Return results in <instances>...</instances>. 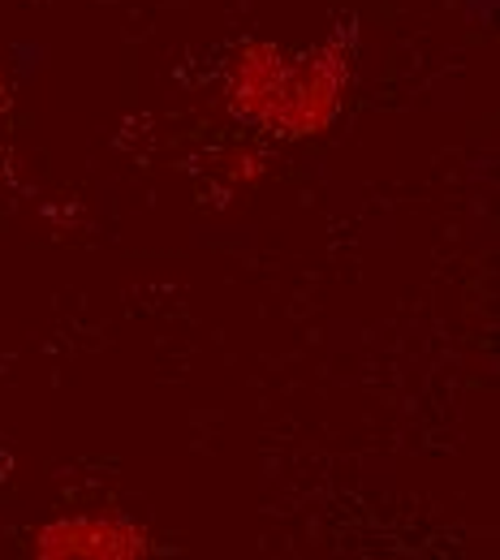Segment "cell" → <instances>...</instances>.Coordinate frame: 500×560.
<instances>
[{
  "instance_id": "1",
  "label": "cell",
  "mask_w": 500,
  "mask_h": 560,
  "mask_svg": "<svg viewBox=\"0 0 500 560\" xmlns=\"http://www.w3.org/2000/svg\"><path fill=\"white\" fill-rule=\"evenodd\" d=\"M350 73H354V31L337 26L311 57L289 61L286 86L259 130L289 142L328 135L346 108Z\"/></svg>"
},
{
  "instance_id": "2",
  "label": "cell",
  "mask_w": 500,
  "mask_h": 560,
  "mask_svg": "<svg viewBox=\"0 0 500 560\" xmlns=\"http://www.w3.org/2000/svg\"><path fill=\"white\" fill-rule=\"evenodd\" d=\"M31 552L48 560L86 557V560H126L151 552V535L139 530L121 513H82V517H57L31 535Z\"/></svg>"
},
{
  "instance_id": "3",
  "label": "cell",
  "mask_w": 500,
  "mask_h": 560,
  "mask_svg": "<svg viewBox=\"0 0 500 560\" xmlns=\"http://www.w3.org/2000/svg\"><path fill=\"white\" fill-rule=\"evenodd\" d=\"M286 48H277L268 39H246L233 52L229 70H224V108H229V117L264 126V117L272 113V104H277V95L286 86Z\"/></svg>"
},
{
  "instance_id": "4",
  "label": "cell",
  "mask_w": 500,
  "mask_h": 560,
  "mask_svg": "<svg viewBox=\"0 0 500 560\" xmlns=\"http://www.w3.org/2000/svg\"><path fill=\"white\" fill-rule=\"evenodd\" d=\"M220 164H229L224 173H229L233 182H255V177L264 173V155H255L251 147H233V151H224Z\"/></svg>"
}]
</instances>
